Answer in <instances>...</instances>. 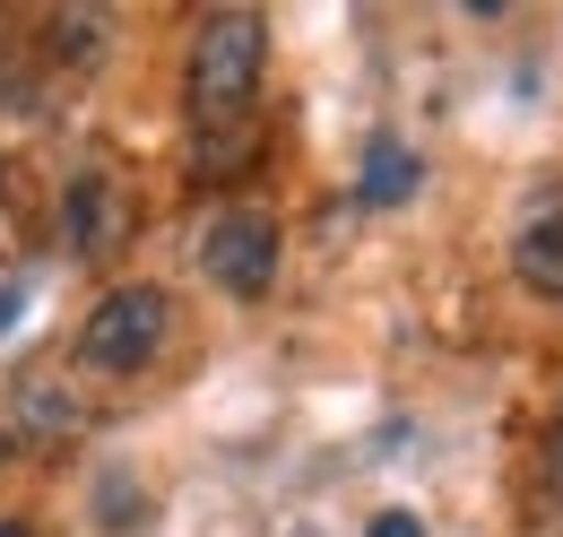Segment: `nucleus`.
Wrapping results in <instances>:
<instances>
[{
    "label": "nucleus",
    "instance_id": "obj_5",
    "mask_svg": "<svg viewBox=\"0 0 563 537\" xmlns=\"http://www.w3.org/2000/svg\"><path fill=\"white\" fill-rule=\"evenodd\" d=\"M122 243H131V200H122V183H104V174L70 183V252L78 261H113Z\"/></svg>",
    "mask_w": 563,
    "mask_h": 537
},
{
    "label": "nucleus",
    "instance_id": "obj_7",
    "mask_svg": "<svg viewBox=\"0 0 563 537\" xmlns=\"http://www.w3.org/2000/svg\"><path fill=\"white\" fill-rule=\"evenodd\" d=\"M252 147H261L252 122H234V131H200V156H191V165H200L209 183H225V174H243V165H252Z\"/></svg>",
    "mask_w": 563,
    "mask_h": 537
},
{
    "label": "nucleus",
    "instance_id": "obj_4",
    "mask_svg": "<svg viewBox=\"0 0 563 537\" xmlns=\"http://www.w3.org/2000/svg\"><path fill=\"white\" fill-rule=\"evenodd\" d=\"M511 268H520V286H529V295H555V304H563V183H547L538 200L520 208Z\"/></svg>",
    "mask_w": 563,
    "mask_h": 537
},
{
    "label": "nucleus",
    "instance_id": "obj_6",
    "mask_svg": "<svg viewBox=\"0 0 563 537\" xmlns=\"http://www.w3.org/2000/svg\"><path fill=\"white\" fill-rule=\"evenodd\" d=\"M408 191H417V156L382 139V147L364 156V200H373V208H390V200H408Z\"/></svg>",
    "mask_w": 563,
    "mask_h": 537
},
{
    "label": "nucleus",
    "instance_id": "obj_10",
    "mask_svg": "<svg viewBox=\"0 0 563 537\" xmlns=\"http://www.w3.org/2000/svg\"><path fill=\"white\" fill-rule=\"evenodd\" d=\"M0 469H9V434H0Z\"/></svg>",
    "mask_w": 563,
    "mask_h": 537
},
{
    "label": "nucleus",
    "instance_id": "obj_8",
    "mask_svg": "<svg viewBox=\"0 0 563 537\" xmlns=\"http://www.w3.org/2000/svg\"><path fill=\"white\" fill-rule=\"evenodd\" d=\"M364 537H424V520H417V512H382Z\"/></svg>",
    "mask_w": 563,
    "mask_h": 537
},
{
    "label": "nucleus",
    "instance_id": "obj_3",
    "mask_svg": "<svg viewBox=\"0 0 563 537\" xmlns=\"http://www.w3.org/2000/svg\"><path fill=\"white\" fill-rule=\"evenodd\" d=\"M200 268L225 295H269V277H278V226L261 208H225L209 226V243H200Z\"/></svg>",
    "mask_w": 563,
    "mask_h": 537
},
{
    "label": "nucleus",
    "instance_id": "obj_9",
    "mask_svg": "<svg viewBox=\"0 0 563 537\" xmlns=\"http://www.w3.org/2000/svg\"><path fill=\"white\" fill-rule=\"evenodd\" d=\"M0 537H35V529H26V520H0Z\"/></svg>",
    "mask_w": 563,
    "mask_h": 537
},
{
    "label": "nucleus",
    "instance_id": "obj_2",
    "mask_svg": "<svg viewBox=\"0 0 563 537\" xmlns=\"http://www.w3.org/2000/svg\"><path fill=\"white\" fill-rule=\"evenodd\" d=\"M174 338V295L165 286H113L87 321H78V364L87 373H140Z\"/></svg>",
    "mask_w": 563,
    "mask_h": 537
},
{
    "label": "nucleus",
    "instance_id": "obj_1",
    "mask_svg": "<svg viewBox=\"0 0 563 537\" xmlns=\"http://www.w3.org/2000/svg\"><path fill=\"white\" fill-rule=\"evenodd\" d=\"M261 62H269V26H261L252 9H209L200 35H191V122H200V131L252 122Z\"/></svg>",
    "mask_w": 563,
    "mask_h": 537
}]
</instances>
